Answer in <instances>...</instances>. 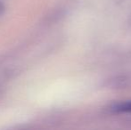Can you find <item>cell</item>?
I'll list each match as a JSON object with an SVG mask.
<instances>
[{"label": "cell", "instance_id": "cell-1", "mask_svg": "<svg viewBox=\"0 0 131 130\" xmlns=\"http://www.w3.org/2000/svg\"><path fill=\"white\" fill-rule=\"evenodd\" d=\"M116 111H126V112H131V102H126L117 105L115 107Z\"/></svg>", "mask_w": 131, "mask_h": 130}]
</instances>
